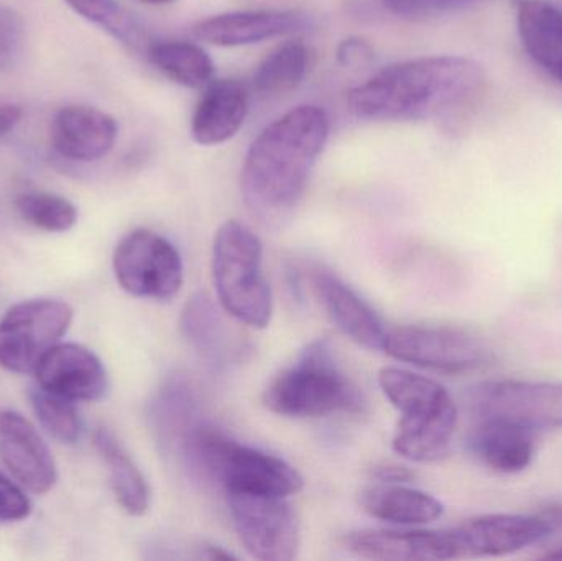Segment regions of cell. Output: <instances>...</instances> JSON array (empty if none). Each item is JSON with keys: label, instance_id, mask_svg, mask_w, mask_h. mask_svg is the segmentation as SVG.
Segmentation results:
<instances>
[{"label": "cell", "instance_id": "6da1fadb", "mask_svg": "<svg viewBox=\"0 0 562 561\" xmlns=\"http://www.w3.org/2000/svg\"><path fill=\"white\" fill-rule=\"evenodd\" d=\"M485 85L474 59L438 55L406 59L350 89V114L363 121H428L471 105Z\"/></svg>", "mask_w": 562, "mask_h": 561}, {"label": "cell", "instance_id": "7a4b0ae2", "mask_svg": "<svg viewBox=\"0 0 562 561\" xmlns=\"http://www.w3.org/2000/svg\"><path fill=\"white\" fill-rule=\"evenodd\" d=\"M329 128L319 105H297L257 135L240 171L244 200L254 214L279 220L300 203Z\"/></svg>", "mask_w": 562, "mask_h": 561}, {"label": "cell", "instance_id": "3957f363", "mask_svg": "<svg viewBox=\"0 0 562 561\" xmlns=\"http://www.w3.org/2000/svg\"><path fill=\"white\" fill-rule=\"evenodd\" d=\"M379 384L398 411L392 447L415 463H435L451 450L458 405L439 382L400 368H383Z\"/></svg>", "mask_w": 562, "mask_h": 561}, {"label": "cell", "instance_id": "277c9868", "mask_svg": "<svg viewBox=\"0 0 562 561\" xmlns=\"http://www.w3.org/2000/svg\"><path fill=\"white\" fill-rule=\"evenodd\" d=\"M184 457L193 470L223 487L224 493L273 494L290 497L303 490V476L286 461L246 447L210 427L184 434Z\"/></svg>", "mask_w": 562, "mask_h": 561}, {"label": "cell", "instance_id": "5b68a950", "mask_svg": "<svg viewBox=\"0 0 562 561\" xmlns=\"http://www.w3.org/2000/svg\"><path fill=\"white\" fill-rule=\"evenodd\" d=\"M263 405L281 417L319 418L357 412L362 399L356 384L337 366L329 343L319 339L270 381L263 392Z\"/></svg>", "mask_w": 562, "mask_h": 561}, {"label": "cell", "instance_id": "8992f818", "mask_svg": "<svg viewBox=\"0 0 562 561\" xmlns=\"http://www.w3.org/2000/svg\"><path fill=\"white\" fill-rule=\"evenodd\" d=\"M213 280L227 315L250 328L270 325L273 299L263 273V246L240 221H226L214 237Z\"/></svg>", "mask_w": 562, "mask_h": 561}, {"label": "cell", "instance_id": "52a82bcc", "mask_svg": "<svg viewBox=\"0 0 562 561\" xmlns=\"http://www.w3.org/2000/svg\"><path fill=\"white\" fill-rule=\"evenodd\" d=\"M560 532L562 503L533 514H488L446 529L451 560L510 556Z\"/></svg>", "mask_w": 562, "mask_h": 561}, {"label": "cell", "instance_id": "ba28073f", "mask_svg": "<svg viewBox=\"0 0 562 561\" xmlns=\"http://www.w3.org/2000/svg\"><path fill=\"white\" fill-rule=\"evenodd\" d=\"M72 316L71 306L61 300L16 303L0 319V368L13 374L35 372L43 356L66 335Z\"/></svg>", "mask_w": 562, "mask_h": 561}, {"label": "cell", "instance_id": "9c48e42d", "mask_svg": "<svg viewBox=\"0 0 562 561\" xmlns=\"http://www.w3.org/2000/svg\"><path fill=\"white\" fill-rule=\"evenodd\" d=\"M115 279L138 299L170 300L183 285V260L177 247L150 229H135L115 247Z\"/></svg>", "mask_w": 562, "mask_h": 561}, {"label": "cell", "instance_id": "30bf717a", "mask_svg": "<svg viewBox=\"0 0 562 561\" xmlns=\"http://www.w3.org/2000/svg\"><path fill=\"white\" fill-rule=\"evenodd\" d=\"M468 404L474 418L510 422L535 434L562 428L561 382H481L469 391Z\"/></svg>", "mask_w": 562, "mask_h": 561}, {"label": "cell", "instance_id": "8fae6325", "mask_svg": "<svg viewBox=\"0 0 562 561\" xmlns=\"http://www.w3.org/2000/svg\"><path fill=\"white\" fill-rule=\"evenodd\" d=\"M234 529L254 559L290 561L300 550V526L288 497L227 493Z\"/></svg>", "mask_w": 562, "mask_h": 561}, {"label": "cell", "instance_id": "7c38bea8", "mask_svg": "<svg viewBox=\"0 0 562 561\" xmlns=\"http://www.w3.org/2000/svg\"><path fill=\"white\" fill-rule=\"evenodd\" d=\"M383 351L393 359L441 374H464L487 362L477 338L451 326H400L389 332Z\"/></svg>", "mask_w": 562, "mask_h": 561}, {"label": "cell", "instance_id": "4fadbf2b", "mask_svg": "<svg viewBox=\"0 0 562 561\" xmlns=\"http://www.w3.org/2000/svg\"><path fill=\"white\" fill-rule=\"evenodd\" d=\"M43 391L71 402H98L108 394L109 375L101 359L81 345L58 343L35 369Z\"/></svg>", "mask_w": 562, "mask_h": 561}, {"label": "cell", "instance_id": "5bb4252c", "mask_svg": "<svg viewBox=\"0 0 562 561\" xmlns=\"http://www.w3.org/2000/svg\"><path fill=\"white\" fill-rule=\"evenodd\" d=\"M0 458L22 486L49 493L58 480L55 458L32 422L16 412H0Z\"/></svg>", "mask_w": 562, "mask_h": 561}, {"label": "cell", "instance_id": "9a60e30c", "mask_svg": "<svg viewBox=\"0 0 562 561\" xmlns=\"http://www.w3.org/2000/svg\"><path fill=\"white\" fill-rule=\"evenodd\" d=\"M53 148L72 161H98L117 141L119 125L112 115L91 105H66L52 121Z\"/></svg>", "mask_w": 562, "mask_h": 561}, {"label": "cell", "instance_id": "2e32d148", "mask_svg": "<svg viewBox=\"0 0 562 561\" xmlns=\"http://www.w3.org/2000/svg\"><path fill=\"white\" fill-rule=\"evenodd\" d=\"M304 25V15L294 10H239L200 20L193 35L210 45L234 48L288 35Z\"/></svg>", "mask_w": 562, "mask_h": 561}, {"label": "cell", "instance_id": "e0dca14e", "mask_svg": "<svg viewBox=\"0 0 562 561\" xmlns=\"http://www.w3.org/2000/svg\"><path fill=\"white\" fill-rule=\"evenodd\" d=\"M313 280L317 296L336 328L362 348L383 351L389 329L372 306L334 273L317 270Z\"/></svg>", "mask_w": 562, "mask_h": 561}, {"label": "cell", "instance_id": "ac0fdd59", "mask_svg": "<svg viewBox=\"0 0 562 561\" xmlns=\"http://www.w3.org/2000/svg\"><path fill=\"white\" fill-rule=\"evenodd\" d=\"M249 114V91L237 79H213L204 89L191 119V137L213 147L231 141Z\"/></svg>", "mask_w": 562, "mask_h": 561}, {"label": "cell", "instance_id": "d6986e66", "mask_svg": "<svg viewBox=\"0 0 562 561\" xmlns=\"http://www.w3.org/2000/svg\"><path fill=\"white\" fill-rule=\"evenodd\" d=\"M353 556L380 561L451 560L446 529H363L346 537Z\"/></svg>", "mask_w": 562, "mask_h": 561}, {"label": "cell", "instance_id": "ffe728a7", "mask_svg": "<svg viewBox=\"0 0 562 561\" xmlns=\"http://www.w3.org/2000/svg\"><path fill=\"white\" fill-rule=\"evenodd\" d=\"M535 435V431L510 422L474 418L468 448L475 460L495 473H521L533 461Z\"/></svg>", "mask_w": 562, "mask_h": 561}, {"label": "cell", "instance_id": "44dd1931", "mask_svg": "<svg viewBox=\"0 0 562 561\" xmlns=\"http://www.w3.org/2000/svg\"><path fill=\"white\" fill-rule=\"evenodd\" d=\"M359 504L370 517L395 526H425L445 514L441 501L425 491L380 483L360 491Z\"/></svg>", "mask_w": 562, "mask_h": 561}, {"label": "cell", "instance_id": "7402d4cb", "mask_svg": "<svg viewBox=\"0 0 562 561\" xmlns=\"http://www.w3.org/2000/svg\"><path fill=\"white\" fill-rule=\"evenodd\" d=\"M517 23L530 58L562 85V10L544 0H524Z\"/></svg>", "mask_w": 562, "mask_h": 561}, {"label": "cell", "instance_id": "603a6c76", "mask_svg": "<svg viewBox=\"0 0 562 561\" xmlns=\"http://www.w3.org/2000/svg\"><path fill=\"white\" fill-rule=\"evenodd\" d=\"M92 444L108 467L119 506L128 516H144L150 507V490L134 458L109 428L99 427L92 435Z\"/></svg>", "mask_w": 562, "mask_h": 561}, {"label": "cell", "instance_id": "cb8c5ba5", "mask_svg": "<svg viewBox=\"0 0 562 561\" xmlns=\"http://www.w3.org/2000/svg\"><path fill=\"white\" fill-rule=\"evenodd\" d=\"M145 53L165 78L183 88H206L216 72V65L206 49L187 40H157L148 43Z\"/></svg>", "mask_w": 562, "mask_h": 561}, {"label": "cell", "instance_id": "d4e9b609", "mask_svg": "<svg viewBox=\"0 0 562 561\" xmlns=\"http://www.w3.org/2000/svg\"><path fill=\"white\" fill-rule=\"evenodd\" d=\"M310 48L301 40H290L273 49L254 72V89L260 96H283L304 81L310 68Z\"/></svg>", "mask_w": 562, "mask_h": 561}, {"label": "cell", "instance_id": "484cf974", "mask_svg": "<svg viewBox=\"0 0 562 561\" xmlns=\"http://www.w3.org/2000/svg\"><path fill=\"white\" fill-rule=\"evenodd\" d=\"M181 333L184 338L213 361L227 356L229 335L220 310L207 295H194L181 315Z\"/></svg>", "mask_w": 562, "mask_h": 561}, {"label": "cell", "instance_id": "4316f807", "mask_svg": "<svg viewBox=\"0 0 562 561\" xmlns=\"http://www.w3.org/2000/svg\"><path fill=\"white\" fill-rule=\"evenodd\" d=\"M82 19L99 26L134 52H145L148 40L140 20L115 0H65Z\"/></svg>", "mask_w": 562, "mask_h": 561}, {"label": "cell", "instance_id": "83f0119b", "mask_svg": "<svg viewBox=\"0 0 562 561\" xmlns=\"http://www.w3.org/2000/svg\"><path fill=\"white\" fill-rule=\"evenodd\" d=\"M15 210L26 224L45 233H66L78 221V210L71 201L46 191L19 194Z\"/></svg>", "mask_w": 562, "mask_h": 561}, {"label": "cell", "instance_id": "f1b7e54d", "mask_svg": "<svg viewBox=\"0 0 562 561\" xmlns=\"http://www.w3.org/2000/svg\"><path fill=\"white\" fill-rule=\"evenodd\" d=\"M30 404L40 425L59 444L72 445L79 438L81 424L78 412L68 399L59 397L42 388L32 389Z\"/></svg>", "mask_w": 562, "mask_h": 561}, {"label": "cell", "instance_id": "f546056e", "mask_svg": "<svg viewBox=\"0 0 562 561\" xmlns=\"http://www.w3.org/2000/svg\"><path fill=\"white\" fill-rule=\"evenodd\" d=\"M25 43L22 15L13 7L0 3V71L12 68Z\"/></svg>", "mask_w": 562, "mask_h": 561}, {"label": "cell", "instance_id": "4dcf8cb0", "mask_svg": "<svg viewBox=\"0 0 562 561\" xmlns=\"http://www.w3.org/2000/svg\"><path fill=\"white\" fill-rule=\"evenodd\" d=\"M32 513V504L15 483L0 473V524L25 520Z\"/></svg>", "mask_w": 562, "mask_h": 561}, {"label": "cell", "instance_id": "1f68e13d", "mask_svg": "<svg viewBox=\"0 0 562 561\" xmlns=\"http://www.w3.org/2000/svg\"><path fill=\"white\" fill-rule=\"evenodd\" d=\"M336 56L344 68H362L375 59V48L362 36H349L337 46Z\"/></svg>", "mask_w": 562, "mask_h": 561}, {"label": "cell", "instance_id": "d6a6232c", "mask_svg": "<svg viewBox=\"0 0 562 561\" xmlns=\"http://www.w3.org/2000/svg\"><path fill=\"white\" fill-rule=\"evenodd\" d=\"M372 473L380 483L405 484L415 480V473L412 470L395 463L379 464Z\"/></svg>", "mask_w": 562, "mask_h": 561}, {"label": "cell", "instance_id": "836d02e7", "mask_svg": "<svg viewBox=\"0 0 562 561\" xmlns=\"http://www.w3.org/2000/svg\"><path fill=\"white\" fill-rule=\"evenodd\" d=\"M22 109L20 105L2 102L0 104V138L13 131L22 121Z\"/></svg>", "mask_w": 562, "mask_h": 561}, {"label": "cell", "instance_id": "e575fe53", "mask_svg": "<svg viewBox=\"0 0 562 561\" xmlns=\"http://www.w3.org/2000/svg\"><path fill=\"white\" fill-rule=\"evenodd\" d=\"M201 557H203V559H207V560L234 559V556H231V553L224 552L223 549H220V547H214V546L203 547V553H201Z\"/></svg>", "mask_w": 562, "mask_h": 561}, {"label": "cell", "instance_id": "d590c367", "mask_svg": "<svg viewBox=\"0 0 562 561\" xmlns=\"http://www.w3.org/2000/svg\"><path fill=\"white\" fill-rule=\"evenodd\" d=\"M547 560H562V547L560 549L553 550V552H548L547 556L543 557Z\"/></svg>", "mask_w": 562, "mask_h": 561}, {"label": "cell", "instance_id": "8d00e7d4", "mask_svg": "<svg viewBox=\"0 0 562 561\" xmlns=\"http://www.w3.org/2000/svg\"><path fill=\"white\" fill-rule=\"evenodd\" d=\"M145 3H151V5H168V3L177 2V0H142Z\"/></svg>", "mask_w": 562, "mask_h": 561}, {"label": "cell", "instance_id": "74e56055", "mask_svg": "<svg viewBox=\"0 0 562 561\" xmlns=\"http://www.w3.org/2000/svg\"><path fill=\"white\" fill-rule=\"evenodd\" d=\"M469 2H472V0H448V3L452 9H459V7L465 5V3Z\"/></svg>", "mask_w": 562, "mask_h": 561}]
</instances>
